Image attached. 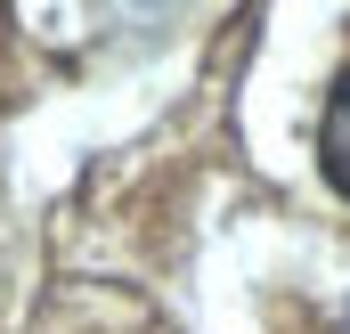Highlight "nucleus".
Segmentation results:
<instances>
[{"mask_svg":"<svg viewBox=\"0 0 350 334\" xmlns=\"http://www.w3.org/2000/svg\"><path fill=\"white\" fill-rule=\"evenodd\" d=\"M318 164H326V179L350 196V74L326 90V114H318Z\"/></svg>","mask_w":350,"mask_h":334,"instance_id":"obj_1","label":"nucleus"}]
</instances>
